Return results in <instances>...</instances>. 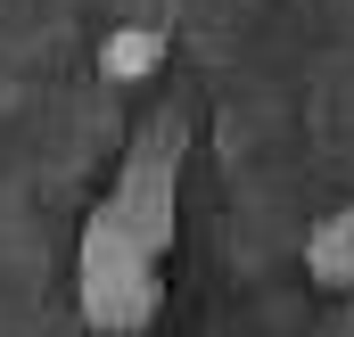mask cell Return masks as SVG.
<instances>
[{
  "label": "cell",
  "instance_id": "6da1fadb",
  "mask_svg": "<svg viewBox=\"0 0 354 337\" xmlns=\"http://www.w3.org/2000/svg\"><path fill=\"white\" fill-rule=\"evenodd\" d=\"M157 58H165V33H149V25H124V33H107V50H99V66H107L115 83H140Z\"/></svg>",
  "mask_w": 354,
  "mask_h": 337
}]
</instances>
